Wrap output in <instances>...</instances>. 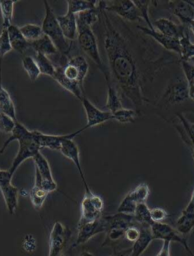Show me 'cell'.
Wrapping results in <instances>:
<instances>
[{"instance_id": "1", "label": "cell", "mask_w": 194, "mask_h": 256, "mask_svg": "<svg viewBox=\"0 0 194 256\" xmlns=\"http://www.w3.org/2000/svg\"><path fill=\"white\" fill-rule=\"evenodd\" d=\"M102 29L104 47L108 61L112 84L120 96L127 98L139 112L149 100L144 94V70L136 48L127 34V27L122 22L114 20L104 10L102 1L99 6Z\"/></svg>"}, {"instance_id": "2", "label": "cell", "mask_w": 194, "mask_h": 256, "mask_svg": "<svg viewBox=\"0 0 194 256\" xmlns=\"http://www.w3.org/2000/svg\"><path fill=\"white\" fill-rule=\"evenodd\" d=\"M52 78L82 101L84 96V82L89 72V63L83 56L70 57L63 66H56Z\"/></svg>"}, {"instance_id": "3", "label": "cell", "mask_w": 194, "mask_h": 256, "mask_svg": "<svg viewBox=\"0 0 194 256\" xmlns=\"http://www.w3.org/2000/svg\"><path fill=\"white\" fill-rule=\"evenodd\" d=\"M77 40L82 51L96 64L102 72L106 84L112 83L108 68L101 58L98 42L92 28L78 24Z\"/></svg>"}, {"instance_id": "4", "label": "cell", "mask_w": 194, "mask_h": 256, "mask_svg": "<svg viewBox=\"0 0 194 256\" xmlns=\"http://www.w3.org/2000/svg\"><path fill=\"white\" fill-rule=\"evenodd\" d=\"M45 8V17L42 20V32L54 42L58 50V52L62 56H68L72 50L70 41L68 40L63 34L60 28L57 16L48 1H44Z\"/></svg>"}, {"instance_id": "5", "label": "cell", "mask_w": 194, "mask_h": 256, "mask_svg": "<svg viewBox=\"0 0 194 256\" xmlns=\"http://www.w3.org/2000/svg\"><path fill=\"white\" fill-rule=\"evenodd\" d=\"M18 150L13 160L11 168L8 169L10 173L14 175L20 164L29 158H34L40 152L41 147L35 138L34 130H28L18 140Z\"/></svg>"}, {"instance_id": "6", "label": "cell", "mask_w": 194, "mask_h": 256, "mask_svg": "<svg viewBox=\"0 0 194 256\" xmlns=\"http://www.w3.org/2000/svg\"><path fill=\"white\" fill-rule=\"evenodd\" d=\"M189 98V88L185 78L172 80L164 89L158 102L162 106H174L182 104Z\"/></svg>"}, {"instance_id": "7", "label": "cell", "mask_w": 194, "mask_h": 256, "mask_svg": "<svg viewBox=\"0 0 194 256\" xmlns=\"http://www.w3.org/2000/svg\"><path fill=\"white\" fill-rule=\"evenodd\" d=\"M104 210L102 198L94 194L90 188L85 190L84 196L82 202V216L78 223H88L98 220L102 217Z\"/></svg>"}, {"instance_id": "8", "label": "cell", "mask_w": 194, "mask_h": 256, "mask_svg": "<svg viewBox=\"0 0 194 256\" xmlns=\"http://www.w3.org/2000/svg\"><path fill=\"white\" fill-rule=\"evenodd\" d=\"M102 6L106 11L116 14L122 20L130 22H139L142 20L138 8L132 0L102 1Z\"/></svg>"}, {"instance_id": "9", "label": "cell", "mask_w": 194, "mask_h": 256, "mask_svg": "<svg viewBox=\"0 0 194 256\" xmlns=\"http://www.w3.org/2000/svg\"><path fill=\"white\" fill-rule=\"evenodd\" d=\"M35 164V180H38L41 186L48 194L58 189V185L54 180L50 163L40 152L33 158Z\"/></svg>"}, {"instance_id": "10", "label": "cell", "mask_w": 194, "mask_h": 256, "mask_svg": "<svg viewBox=\"0 0 194 256\" xmlns=\"http://www.w3.org/2000/svg\"><path fill=\"white\" fill-rule=\"evenodd\" d=\"M151 232L154 240L168 241V242H178L184 247L186 252L190 256H194V252L190 248L188 238H184L176 230V228L171 225L164 223H154L151 226Z\"/></svg>"}, {"instance_id": "11", "label": "cell", "mask_w": 194, "mask_h": 256, "mask_svg": "<svg viewBox=\"0 0 194 256\" xmlns=\"http://www.w3.org/2000/svg\"><path fill=\"white\" fill-rule=\"evenodd\" d=\"M78 236L73 246L85 244L94 238L96 235L104 232H106L107 226L104 217H101L98 220L88 223H78L77 226Z\"/></svg>"}, {"instance_id": "12", "label": "cell", "mask_w": 194, "mask_h": 256, "mask_svg": "<svg viewBox=\"0 0 194 256\" xmlns=\"http://www.w3.org/2000/svg\"><path fill=\"white\" fill-rule=\"evenodd\" d=\"M68 230L60 222H55L50 236V251L48 256H61L64 246L70 236Z\"/></svg>"}, {"instance_id": "13", "label": "cell", "mask_w": 194, "mask_h": 256, "mask_svg": "<svg viewBox=\"0 0 194 256\" xmlns=\"http://www.w3.org/2000/svg\"><path fill=\"white\" fill-rule=\"evenodd\" d=\"M82 102L86 116V124L84 126V130L112 120V114L111 112L99 110L86 97H83Z\"/></svg>"}, {"instance_id": "14", "label": "cell", "mask_w": 194, "mask_h": 256, "mask_svg": "<svg viewBox=\"0 0 194 256\" xmlns=\"http://www.w3.org/2000/svg\"><path fill=\"white\" fill-rule=\"evenodd\" d=\"M60 152L64 157L68 158L72 162L74 163V166L77 168L79 174H80V179H82L84 186V190L90 189L89 185H88V182L85 179L84 174L82 163H80V151H79L77 144L73 140V138H68V139L64 140L62 144Z\"/></svg>"}, {"instance_id": "15", "label": "cell", "mask_w": 194, "mask_h": 256, "mask_svg": "<svg viewBox=\"0 0 194 256\" xmlns=\"http://www.w3.org/2000/svg\"><path fill=\"white\" fill-rule=\"evenodd\" d=\"M84 132V128H82L80 130H77L74 133L68 134L51 135L42 133L38 130H34L35 138H36L39 145L40 146L41 148H47L50 150H56V151H60L62 144L64 140L68 139V138L74 139L78 135Z\"/></svg>"}, {"instance_id": "16", "label": "cell", "mask_w": 194, "mask_h": 256, "mask_svg": "<svg viewBox=\"0 0 194 256\" xmlns=\"http://www.w3.org/2000/svg\"><path fill=\"white\" fill-rule=\"evenodd\" d=\"M154 28L157 32L163 34L169 38L180 40L186 33L189 27L186 28L184 25H178L172 20L164 18L156 19L152 22Z\"/></svg>"}, {"instance_id": "17", "label": "cell", "mask_w": 194, "mask_h": 256, "mask_svg": "<svg viewBox=\"0 0 194 256\" xmlns=\"http://www.w3.org/2000/svg\"><path fill=\"white\" fill-rule=\"evenodd\" d=\"M138 28L146 36H150L154 40L156 41L163 48H166L168 51L174 52L180 56V40L176 38H169L163 34L157 32L156 30H150L148 28L138 26Z\"/></svg>"}, {"instance_id": "18", "label": "cell", "mask_w": 194, "mask_h": 256, "mask_svg": "<svg viewBox=\"0 0 194 256\" xmlns=\"http://www.w3.org/2000/svg\"><path fill=\"white\" fill-rule=\"evenodd\" d=\"M168 6L169 11L184 26H189L194 20V8L188 1H168Z\"/></svg>"}, {"instance_id": "19", "label": "cell", "mask_w": 194, "mask_h": 256, "mask_svg": "<svg viewBox=\"0 0 194 256\" xmlns=\"http://www.w3.org/2000/svg\"><path fill=\"white\" fill-rule=\"evenodd\" d=\"M63 34L69 41L74 40L78 38V23L76 14L67 12L63 16H57Z\"/></svg>"}, {"instance_id": "20", "label": "cell", "mask_w": 194, "mask_h": 256, "mask_svg": "<svg viewBox=\"0 0 194 256\" xmlns=\"http://www.w3.org/2000/svg\"><path fill=\"white\" fill-rule=\"evenodd\" d=\"M140 235L136 242H134L133 246L130 248V256H141L142 253L150 245L152 240H154L151 232V226H140Z\"/></svg>"}, {"instance_id": "21", "label": "cell", "mask_w": 194, "mask_h": 256, "mask_svg": "<svg viewBox=\"0 0 194 256\" xmlns=\"http://www.w3.org/2000/svg\"><path fill=\"white\" fill-rule=\"evenodd\" d=\"M8 36L12 50L23 54L30 47V42L24 38L20 28L16 25H11L8 28Z\"/></svg>"}, {"instance_id": "22", "label": "cell", "mask_w": 194, "mask_h": 256, "mask_svg": "<svg viewBox=\"0 0 194 256\" xmlns=\"http://www.w3.org/2000/svg\"><path fill=\"white\" fill-rule=\"evenodd\" d=\"M30 47L34 50L35 54H41L46 56H54L58 54L55 44L45 34L38 40L30 42Z\"/></svg>"}, {"instance_id": "23", "label": "cell", "mask_w": 194, "mask_h": 256, "mask_svg": "<svg viewBox=\"0 0 194 256\" xmlns=\"http://www.w3.org/2000/svg\"><path fill=\"white\" fill-rule=\"evenodd\" d=\"M0 112L10 116L14 120H18L16 106L10 92L0 83Z\"/></svg>"}, {"instance_id": "24", "label": "cell", "mask_w": 194, "mask_h": 256, "mask_svg": "<svg viewBox=\"0 0 194 256\" xmlns=\"http://www.w3.org/2000/svg\"><path fill=\"white\" fill-rule=\"evenodd\" d=\"M106 108L112 114L123 108L120 95L112 84H107V98Z\"/></svg>"}, {"instance_id": "25", "label": "cell", "mask_w": 194, "mask_h": 256, "mask_svg": "<svg viewBox=\"0 0 194 256\" xmlns=\"http://www.w3.org/2000/svg\"><path fill=\"white\" fill-rule=\"evenodd\" d=\"M176 230L184 238H188V235L194 229V214H189L182 212L176 222Z\"/></svg>"}, {"instance_id": "26", "label": "cell", "mask_w": 194, "mask_h": 256, "mask_svg": "<svg viewBox=\"0 0 194 256\" xmlns=\"http://www.w3.org/2000/svg\"><path fill=\"white\" fill-rule=\"evenodd\" d=\"M66 2L68 5L67 12L74 14L97 8L100 4V1L96 0H70Z\"/></svg>"}, {"instance_id": "27", "label": "cell", "mask_w": 194, "mask_h": 256, "mask_svg": "<svg viewBox=\"0 0 194 256\" xmlns=\"http://www.w3.org/2000/svg\"><path fill=\"white\" fill-rule=\"evenodd\" d=\"M134 218L139 226H151L154 224L151 218V210L146 202L138 204Z\"/></svg>"}, {"instance_id": "28", "label": "cell", "mask_w": 194, "mask_h": 256, "mask_svg": "<svg viewBox=\"0 0 194 256\" xmlns=\"http://www.w3.org/2000/svg\"><path fill=\"white\" fill-rule=\"evenodd\" d=\"M48 194L41 186L38 180H35L34 186L29 192L30 201L35 210H40L42 208Z\"/></svg>"}, {"instance_id": "29", "label": "cell", "mask_w": 194, "mask_h": 256, "mask_svg": "<svg viewBox=\"0 0 194 256\" xmlns=\"http://www.w3.org/2000/svg\"><path fill=\"white\" fill-rule=\"evenodd\" d=\"M190 29L180 39V61L190 62L194 58V44L191 41Z\"/></svg>"}, {"instance_id": "30", "label": "cell", "mask_w": 194, "mask_h": 256, "mask_svg": "<svg viewBox=\"0 0 194 256\" xmlns=\"http://www.w3.org/2000/svg\"><path fill=\"white\" fill-rule=\"evenodd\" d=\"M18 1L0 0V11L2 14V28L8 29L12 25L14 6Z\"/></svg>"}, {"instance_id": "31", "label": "cell", "mask_w": 194, "mask_h": 256, "mask_svg": "<svg viewBox=\"0 0 194 256\" xmlns=\"http://www.w3.org/2000/svg\"><path fill=\"white\" fill-rule=\"evenodd\" d=\"M34 58L38 67H39L41 74L54 78L56 70V68L55 64L52 63V62L48 58V56L41 54H35Z\"/></svg>"}, {"instance_id": "32", "label": "cell", "mask_w": 194, "mask_h": 256, "mask_svg": "<svg viewBox=\"0 0 194 256\" xmlns=\"http://www.w3.org/2000/svg\"><path fill=\"white\" fill-rule=\"evenodd\" d=\"M78 24L84 25L92 28L96 22H100V14L99 8L88 10L76 14Z\"/></svg>"}, {"instance_id": "33", "label": "cell", "mask_w": 194, "mask_h": 256, "mask_svg": "<svg viewBox=\"0 0 194 256\" xmlns=\"http://www.w3.org/2000/svg\"><path fill=\"white\" fill-rule=\"evenodd\" d=\"M19 28L23 36L29 42L38 40L44 35L42 27L34 24H27Z\"/></svg>"}, {"instance_id": "34", "label": "cell", "mask_w": 194, "mask_h": 256, "mask_svg": "<svg viewBox=\"0 0 194 256\" xmlns=\"http://www.w3.org/2000/svg\"><path fill=\"white\" fill-rule=\"evenodd\" d=\"M22 66L27 72L29 78L32 82H36L38 78L41 75L40 70L36 64L34 57L30 56L23 57L22 58Z\"/></svg>"}, {"instance_id": "35", "label": "cell", "mask_w": 194, "mask_h": 256, "mask_svg": "<svg viewBox=\"0 0 194 256\" xmlns=\"http://www.w3.org/2000/svg\"><path fill=\"white\" fill-rule=\"evenodd\" d=\"M139 112L136 110L123 107L112 114V120L120 124L134 123L138 118Z\"/></svg>"}, {"instance_id": "36", "label": "cell", "mask_w": 194, "mask_h": 256, "mask_svg": "<svg viewBox=\"0 0 194 256\" xmlns=\"http://www.w3.org/2000/svg\"><path fill=\"white\" fill-rule=\"evenodd\" d=\"M128 194L138 204L144 203L149 198L150 189L146 184L142 183L136 186L133 190L129 192Z\"/></svg>"}, {"instance_id": "37", "label": "cell", "mask_w": 194, "mask_h": 256, "mask_svg": "<svg viewBox=\"0 0 194 256\" xmlns=\"http://www.w3.org/2000/svg\"><path fill=\"white\" fill-rule=\"evenodd\" d=\"M12 50L8 36V29L2 28L0 32V73H2V62L4 56Z\"/></svg>"}, {"instance_id": "38", "label": "cell", "mask_w": 194, "mask_h": 256, "mask_svg": "<svg viewBox=\"0 0 194 256\" xmlns=\"http://www.w3.org/2000/svg\"><path fill=\"white\" fill-rule=\"evenodd\" d=\"M134 4L136 6L140 14L141 18L145 20L146 24L148 25V28L150 30H155L152 22H151L150 18V6L152 4V1H142V0H134Z\"/></svg>"}, {"instance_id": "39", "label": "cell", "mask_w": 194, "mask_h": 256, "mask_svg": "<svg viewBox=\"0 0 194 256\" xmlns=\"http://www.w3.org/2000/svg\"><path fill=\"white\" fill-rule=\"evenodd\" d=\"M28 130L27 128H26L24 125L22 124V123L18 120L16 122V128H14V130H13L12 133L11 134V136L5 141L2 146L0 148V154H4V152L6 150L7 147L13 141H18V140L22 136V135L24 134Z\"/></svg>"}, {"instance_id": "40", "label": "cell", "mask_w": 194, "mask_h": 256, "mask_svg": "<svg viewBox=\"0 0 194 256\" xmlns=\"http://www.w3.org/2000/svg\"><path fill=\"white\" fill-rule=\"evenodd\" d=\"M138 204V203L128 194L119 204L118 208L117 210L118 213L134 216Z\"/></svg>"}, {"instance_id": "41", "label": "cell", "mask_w": 194, "mask_h": 256, "mask_svg": "<svg viewBox=\"0 0 194 256\" xmlns=\"http://www.w3.org/2000/svg\"><path fill=\"white\" fill-rule=\"evenodd\" d=\"M18 120H14L10 116L0 112V132L11 134L16 128V122Z\"/></svg>"}, {"instance_id": "42", "label": "cell", "mask_w": 194, "mask_h": 256, "mask_svg": "<svg viewBox=\"0 0 194 256\" xmlns=\"http://www.w3.org/2000/svg\"><path fill=\"white\" fill-rule=\"evenodd\" d=\"M180 62L188 85L194 86V64L190 62L180 61Z\"/></svg>"}, {"instance_id": "43", "label": "cell", "mask_w": 194, "mask_h": 256, "mask_svg": "<svg viewBox=\"0 0 194 256\" xmlns=\"http://www.w3.org/2000/svg\"><path fill=\"white\" fill-rule=\"evenodd\" d=\"M126 230V229L118 228H111V229L108 230V232H106L107 236L105 244L117 242V241L120 240L122 238H124Z\"/></svg>"}, {"instance_id": "44", "label": "cell", "mask_w": 194, "mask_h": 256, "mask_svg": "<svg viewBox=\"0 0 194 256\" xmlns=\"http://www.w3.org/2000/svg\"><path fill=\"white\" fill-rule=\"evenodd\" d=\"M168 217V213L164 208L156 207L151 210V218L154 223H163Z\"/></svg>"}, {"instance_id": "45", "label": "cell", "mask_w": 194, "mask_h": 256, "mask_svg": "<svg viewBox=\"0 0 194 256\" xmlns=\"http://www.w3.org/2000/svg\"><path fill=\"white\" fill-rule=\"evenodd\" d=\"M140 235V226H136V224L128 226L124 232V238L126 240L132 244L138 240Z\"/></svg>"}, {"instance_id": "46", "label": "cell", "mask_w": 194, "mask_h": 256, "mask_svg": "<svg viewBox=\"0 0 194 256\" xmlns=\"http://www.w3.org/2000/svg\"><path fill=\"white\" fill-rule=\"evenodd\" d=\"M177 117L178 118L179 120H180L182 125L184 126V128L186 136L194 140V124L190 123V122L184 117L183 114H178Z\"/></svg>"}, {"instance_id": "47", "label": "cell", "mask_w": 194, "mask_h": 256, "mask_svg": "<svg viewBox=\"0 0 194 256\" xmlns=\"http://www.w3.org/2000/svg\"><path fill=\"white\" fill-rule=\"evenodd\" d=\"M23 247L28 252L34 251L35 247H36L34 239L30 236H26V239H24L23 242Z\"/></svg>"}, {"instance_id": "48", "label": "cell", "mask_w": 194, "mask_h": 256, "mask_svg": "<svg viewBox=\"0 0 194 256\" xmlns=\"http://www.w3.org/2000/svg\"><path fill=\"white\" fill-rule=\"evenodd\" d=\"M156 256H171V242L163 241L161 250Z\"/></svg>"}, {"instance_id": "49", "label": "cell", "mask_w": 194, "mask_h": 256, "mask_svg": "<svg viewBox=\"0 0 194 256\" xmlns=\"http://www.w3.org/2000/svg\"><path fill=\"white\" fill-rule=\"evenodd\" d=\"M182 212L185 213H189V214H194V190L192 191V196H191L190 200L188 206L185 207L184 210Z\"/></svg>"}, {"instance_id": "50", "label": "cell", "mask_w": 194, "mask_h": 256, "mask_svg": "<svg viewBox=\"0 0 194 256\" xmlns=\"http://www.w3.org/2000/svg\"><path fill=\"white\" fill-rule=\"evenodd\" d=\"M189 88V98L194 102V86L188 85Z\"/></svg>"}, {"instance_id": "51", "label": "cell", "mask_w": 194, "mask_h": 256, "mask_svg": "<svg viewBox=\"0 0 194 256\" xmlns=\"http://www.w3.org/2000/svg\"><path fill=\"white\" fill-rule=\"evenodd\" d=\"M188 140H190V146L191 150H192V158H194V140L192 139H191V138H188Z\"/></svg>"}, {"instance_id": "52", "label": "cell", "mask_w": 194, "mask_h": 256, "mask_svg": "<svg viewBox=\"0 0 194 256\" xmlns=\"http://www.w3.org/2000/svg\"><path fill=\"white\" fill-rule=\"evenodd\" d=\"M190 30L191 32H192V34H194V20H192V22H191L189 26Z\"/></svg>"}, {"instance_id": "53", "label": "cell", "mask_w": 194, "mask_h": 256, "mask_svg": "<svg viewBox=\"0 0 194 256\" xmlns=\"http://www.w3.org/2000/svg\"><path fill=\"white\" fill-rule=\"evenodd\" d=\"M80 256H94L92 253L89 252H84L83 253L80 254Z\"/></svg>"}, {"instance_id": "54", "label": "cell", "mask_w": 194, "mask_h": 256, "mask_svg": "<svg viewBox=\"0 0 194 256\" xmlns=\"http://www.w3.org/2000/svg\"><path fill=\"white\" fill-rule=\"evenodd\" d=\"M188 2H189V4H190L191 6L194 8V1H188Z\"/></svg>"}, {"instance_id": "55", "label": "cell", "mask_w": 194, "mask_h": 256, "mask_svg": "<svg viewBox=\"0 0 194 256\" xmlns=\"http://www.w3.org/2000/svg\"><path fill=\"white\" fill-rule=\"evenodd\" d=\"M120 256V254H119V252L116 253V254H113V256Z\"/></svg>"}, {"instance_id": "56", "label": "cell", "mask_w": 194, "mask_h": 256, "mask_svg": "<svg viewBox=\"0 0 194 256\" xmlns=\"http://www.w3.org/2000/svg\"><path fill=\"white\" fill-rule=\"evenodd\" d=\"M61 256H64V254H62Z\"/></svg>"}, {"instance_id": "57", "label": "cell", "mask_w": 194, "mask_h": 256, "mask_svg": "<svg viewBox=\"0 0 194 256\" xmlns=\"http://www.w3.org/2000/svg\"></svg>"}]
</instances>
